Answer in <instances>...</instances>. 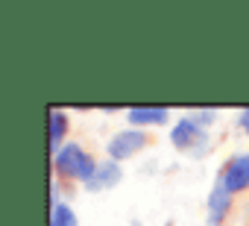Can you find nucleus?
<instances>
[{"instance_id": "f257e3e1", "label": "nucleus", "mask_w": 249, "mask_h": 226, "mask_svg": "<svg viewBox=\"0 0 249 226\" xmlns=\"http://www.w3.org/2000/svg\"><path fill=\"white\" fill-rule=\"evenodd\" d=\"M53 168L62 179H76V182H88L97 170L94 156H88L79 144H65L56 156H53Z\"/></svg>"}, {"instance_id": "f03ea898", "label": "nucleus", "mask_w": 249, "mask_h": 226, "mask_svg": "<svg viewBox=\"0 0 249 226\" xmlns=\"http://www.w3.org/2000/svg\"><path fill=\"white\" fill-rule=\"evenodd\" d=\"M147 147V135L141 132V130H123V132H117L111 141H108V159L111 162H123V159H132V156H138L141 150Z\"/></svg>"}, {"instance_id": "7ed1b4c3", "label": "nucleus", "mask_w": 249, "mask_h": 226, "mask_svg": "<svg viewBox=\"0 0 249 226\" xmlns=\"http://www.w3.org/2000/svg\"><path fill=\"white\" fill-rule=\"evenodd\" d=\"M220 182L226 185V191L240 194L249 191V153H237L226 162V168L220 170Z\"/></svg>"}, {"instance_id": "20e7f679", "label": "nucleus", "mask_w": 249, "mask_h": 226, "mask_svg": "<svg viewBox=\"0 0 249 226\" xmlns=\"http://www.w3.org/2000/svg\"><path fill=\"white\" fill-rule=\"evenodd\" d=\"M170 144L176 150H194L196 144H205V127H199L191 115L185 121H179L173 130H170Z\"/></svg>"}, {"instance_id": "39448f33", "label": "nucleus", "mask_w": 249, "mask_h": 226, "mask_svg": "<svg viewBox=\"0 0 249 226\" xmlns=\"http://www.w3.org/2000/svg\"><path fill=\"white\" fill-rule=\"evenodd\" d=\"M231 191H226V185L217 179V185L211 188V194H208V226H220L223 220H226V214H229V208H231Z\"/></svg>"}, {"instance_id": "423d86ee", "label": "nucleus", "mask_w": 249, "mask_h": 226, "mask_svg": "<svg viewBox=\"0 0 249 226\" xmlns=\"http://www.w3.org/2000/svg\"><path fill=\"white\" fill-rule=\"evenodd\" d=\"M120 179H123L120 165H117V162H103V165H97V170H94V176L85 182V188H88V191H94V194H100V191L114 188Z\"/></svg>"}, {"instance_id": "0eeeda50", "label": "nucleus", "mask_w": 249, "mask_h": 226, "mask_svg": "<svg viewBox=\"0 0 249 226\" xmlns=\"http://www.w3.org/2000/svg\"><path fill=\"white\" fill-rule=\"evenodd\" d=\"M47 124H50V153L56 156L59 150H62V144H65V132H68V118H65V112L62 109H47Z\"/></svg>"}, {"instance_id": "6e6552de", "label": "nucleus", "mask_w": 249, "mask_h": 226, "mask_svg": "<svg viewBox=\"0 0 249 226\" xmlns=\"http://www.w3.org/2000/svg\"><path fill=\"white\" fill-rule=\"evenodd\" d=\"M132 127H153V124H164L167 121V109L161 106H135L126 112Z\"/></svg>"}, {"instance_id": "1a4fd4ad", "label": "nucleus", "mask_w": 249, "mask_h": 226, "mask_svg": "<svg viewBox=\"0 0 249 226\" xmlns=\"http://www.w3.org/2000/svg\"><path fill=\"white\" fill-rule=\"evenodd\" d=\"M50 226H76V211L68 203H53L50 206Z\"/></svg>"}, {"instance_id": "9d476101", "label": "nucleus", "mask_w": 249, "mask_h": 226, "mask_svg": "<svg viewBox=\"0 0 249 226\" xmlns=\"http://www.w3.org/2000/svg\"><path fill=\"white\" fill-rule=\"evenodd\" d=\"M191 118H194L199 127H208V124H214L217 112H214V109H199V112H191Z\"/></svg>"}, {"instance_id": "9b49d317", "label": "nucleus", "mask_w": 249, "mask_h": 226, "mask_svg": "<svg viewBox=\"0 0 249 226\" xmlns=\"http://www.w3.org/2000/svg\"><path fill=\"white\" fill-rule=\"evenodd\" d=\"M237 124H240L243 132H249V109H240L237 112Z\"/></svg>"}]
</instances>
